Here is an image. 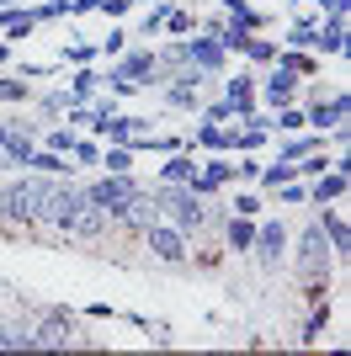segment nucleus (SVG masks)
<instances>
[{
    "mask_svg": "<svg viewBox=\"0 0 351 356\" xmlns=\"http://www.w3.org/2000/svg\"><path fill=\"white\" fill-rule=\"evenodd\" d=\"M64 90H70V106L96 102V96H102V70H96V64H75L70 80H64Z\"/></svg>",
    "mask_w": 351,
    "mask_h": 356,
    "instance_id": "21",
    "label": "nucleus"
},
{
    "mask_svg": "<svg viewBox=\"0 0 351 356\" xmlns=\"http://www.w3.org/2000/svg\"><path fill=\"white\" fill-rule=\"evenodd\" d=\"M32 32H38V16H32V6H0V38H6V43H27Z\"/></svg>",
    "mask_w": 351,
    "mask_h": 356,
    "instance_id": "18",
    "label": "nucleus"
},
{
    "mask_svg": "<svg viewBox=\"0 0 351 356\" xmlns=\"http://www.w3.org/2000/svg\"><path fill=\"white\" fill-rule=\"evenodd\" d=\"M6 64H11V43H6V38H0V70H6Z\"/></svg>",
    "mask_w": 351,
    "mask_h": 356,
    "instance_id": "43",
    "label": "nucleus"
},
{
    "mask_svg": "<svg viewBox=\"0 0 351 356\" xmlns=\"http://www.w3.org/2000/svg\"><path fill=\"white\" fill-rule=\"evenodd\" d=\"M112 234V218H107L102 208H91L86 202V213L70 223V234H64V245H102V239Z\"/></svg>",
    "mask_w": 351,
    "mask_h": 356,
    "instance_id": "16",
    "label": "nucleus"
},
{
    "mask_svg": "<svg viewBox=\"0 0 351 356\" xmlns=\"http://www.w3.org/2000/svg\"><path fill=\"white\" fill-rule=\"evenodd\" d=\"M346 16H351V11H341V6H336V11H325L320 22H314L309 54H320V59L330 54V59H341V54H346Z\"/></svg>",
    "mask_w": 351,
    "mask_h": 356,
    "instance_id": "13",
    "label": "nucleus"
},
{
    "mask_svg": "<svg viewBox=\"0 0 351 356\" xmlns=\"http://www.w3.org/2000/svg\"><path fill=\"white\" fill-rule=\"evenodd\" d=\"M139 245H144V255L155 261V266H165V271H187V266H192V245H197V239L181 234L171 218H155L144 234H139Z\"/></svg>",
    "mask_w": 351,
    "mask_h": 356,
    "instance_id": "7",
    "label": "nucleus"
},
{
    "mask_svg": "<svg viewBox=\"0 0 351 356\" xmlns=\"http://www.w3.org/2000/svg\"><path fill=\"white\" fill-rule=\"evenodd\" d=\"M229 213H240V218H261V213H266V197L250 192V186H229Z\"/></svg>",
    "mask_w": 351,
    "mask_h": 356,
    "instance_id": "32",
    "label": "nucleus"
},
{
    "mask_svg": "<svg viewBox=\"0 0 351 356\" xmlns=\"http://www.w3.org/2000/svg\"><path fill=\"white\" fill-rule=\"evenodd\" d=\"M96 11H102L107 22H123V16L133 11V0H96Z\"/></svg>",
    "mask_w": 351,
    "mask_h": 356,
    "instance_id": "41",
    "label": "nucleus"
},
{
    "mask_svg": "<svg viewBox=\"0 0 351 356\" xmlns=\"http://www.w3.org/2000/svg\"><path fill=\"white\" fill-rule=\"evenodd\" d=\"M155 186V202H160V218H171L181 234H219V223H224V208H219V197L208 202V197H197L192 186H176V181H149Z\"/></svg>",
    "mask_w": 351,
    "mask_h": 356,
    "instance_id": "2",
    "label": "nucleus"
},
{
    "mask_svg": "<svg viewBox=\"0 0 351 356\" xmlns=\"http://www.w3.org/2000/svg\"><path fill=\"white\" fill-rule=\"evenodd\" d=\"M176 54H181V64H192V70L208 74V80H219V74L229 70V54H224V43H219V38H203V32L176 38Z\"/></svg>",
    "mask_w": 351,
    "mask_h": 356,
    "instance_id": "10",
    "label": "nucleus"
},
{
    "mask_svg": "<svg viewBox=\"0 0 351 356\" xmlns=\"http://www.w3.org/2000/svg\"><path fill=\"white\" fill-rule=\"evenodd\" d=\"M86 213V192H80V181L75 176H54L48 181V197H43V234L64 245L70 234V223Z\"/></svg>",
    "mask_w": 351,
    "mask_h": 356,
    "instance_id": "5",
    "label": "nucleus"
},
{
    "mask_svg": "<svg viewBox=\"0 0 351 356\" xmlns=\"http://www.w3.org/2000/svg\"><path fill=\"white\" fill-rule=\"evenodd\" d=\"M208 86H213V80H208V74H197L192 70V64H176L171 74H160V102L171 106V112H197V106L208 102Z\"/></svg>",
    "mask_w": 351,
    "mask_h": 356,
    "instance_id": "9",
    "label": "nucleus"
},
{
    "mask_svg": "<svg viewBox=\"0 0 351 356\" xmlns=\"http://www.w3.org/2000/svg\"><path fill=\"white\" fill-rule=\"evenodd\" d=\"M165 16H171V0H149L144 16H139V32H133V38H160Z\"/></svg>",
    "mask_w": 351,
    "mask_h": 356,
    "instance_id": "33",
    "label": "nucleus"
},
{
    "mask_svg": "<svg viewBox=\"0 0 351 356\" xmlns=\"http://www.w3.org/2000/svg\"><path fill=\"white\" fill-rule=\"evenodd\" d=\"M70 165H75V170H96V165H102V138H96V134H75Z\"/></svg>",
    "mask_w": 351,
    "mask_h": 356,
    "instance_id": "28",
    "label": "nucleus"
},
{
    "mask_svg": "<svg viewBox=\"0 0 351 356\" xmlns=\"http://www.w3.org/2000/svg\"><path fill=\"white\" fill-rule=\"evenodd\" d=\"M272 64H282V70H292V74H298V80H314V74L325 70V59H320V54H309V48H288V43L277 48V59H272Z\"/></svg>",
    "mask_w": 351,
    "mask_h": 356,
    "instance_id": "24",
    "label": "nucleus"
},
{
    "mask_svg": "<svg viewBox=\"0 0 351 356\" xmlns=\"http://www.w3.org/2000/svg\"><path fill=\"white\" fill-rule=\"evenodd\" d=\"M187 149H197V154H229V128L197 118V128L187 134Z\"/></svg>",
    "mask_w": 351,
    "mask_h": 356,
    "instance_id": "20",
    "label": "nucleus"
},
{
    "mask_svg": "<svg viewBox=\"0 0 351 356\" xmlns=\"http://www.w3.org/2000/svg\"><path fill=\"white\" fill-rule=\"evenodd\" d=\"M75 64H96V43H86L80 32H70V43L58 48V70H75Z\"/></svg>",
    "mask_w": 351,
    "mask_h": 356,
    "instance_id": "31",
    "label": "nucleus"
},
{
    "mask_svg": "<svg viewBox=\"0 0 351 356\" xmlns=\"http://www.w3.org/2000/svg\"><path fill=\"white\" fill-rule=\"evenodd\" d=\"M160 218V202H155V186H144V192H133L128 197V208L112 218V234H128V239H139L149 229V223Z\"/></svg>",
    "mask_w": 351,
    "mask_h": 356,
    "instance_id": "12",
    "label": "nucleus"
},
{
    "mask_svg": "<svg viewBox=\"0 0 351 356\" xmlns=\"http://www.w3.org/2000/svg\"><path fill=\"white\" fill-rule=\"evenodd\" d=\"M48 181L38 170H16L11 181H0V239H32L43 234V197Z\"/></svg>",
    "mask_w": 351,
    "mask_h": 356,
    "instance_id": "1",
    "label": "nucleus"
},
{
    "mask_svg": "<svg viewBox=\"0 0 351 356\" xmlns=\"http://www.w3.org/2000/svg\"><path fill=\"white\" fill-rule=\"evenodd\" d=\"M314 218H320V229H325V239H330L336 261L346 266V261H351V223H346V213H341V202H325V208H314Z\"/></svg>",
    "mask_w": 351,
    "mask_h": 356,
    "instance_id": "15",
    "label": "nucleus"
},
{
    "mask_svg": "<svg viewBox=\"0 0 351 356\" xmlns=\"http://www.w3.org/2000/svg\"><path fill=\"white\" fill-rule=\"evenodd\" d=\"M261 176V154H234V186H256Z\"/></svg>",
    "mask_w": 351,
    "mask_h": 356,
    "instance_id": "38",
    "label": "nucleus"
},
{
    "mask_svg": "<svg viewBox=\"0 0 351 356\" xmlns=\"http://www.w3.org/2000/svg\"><path fill=\"white\" fill-rule=\"evenodd\" d=\"M192 176H197V149H176L155 170V181H176V186H192Z\"/></svg>",
    "mask_w": 351,
    "mask_h": 356,
    "instance_id": "22",
    "label": "nucleus"
},
{
    "mask_svg": "<svg viewBox=\"0 0 351 356\" xmlns=\"http://www.w3.org/2000/svg\"><path fill=\"white\" fill-rule=\"evenodd\" d=\"M229 128V154H261L266 149V128H256V122H224Z\"/></svg>",
    "mask_w": 351,
    "mask_h": 356,
    "instance_id": "23",
    "label": "nucleus"
},
{
    "mask_svg": "<svg viewBox=\"0 0 351 356\" xmlns=\"http://www.w3.org/2000/svg\"><path fill=\"white\" fill-rule=\"evenodd\" d=\"M160 86V59H155V43H139V48H123L117 59H107L102 70V90L107 96H139V90H155Z\"/></svg>",
    "mask_w": 351,
    "mask_h": 356,
    "instance_id": "3",
    "label": "nucleus"
},
{
    "mask_svg": "<svg viewBox=\"0 0 351 356\" xmlns=\"http://www.w3.org/2000/svg\"><path fill=\"white\" fill-rule=\"evenodd\" d=\"M197 32V11H187V6H171V16H165L160 38H192Z\"/></svg>",
    "mask_w": 351,
    "mask_h": 356,
    "instance_id": "34",
    "label": "nucleus"
},
{
    "mask_svg": "<svg viewBox=\"0 0 351 356\" xmlns=\"http://www.w3.org/2000/svg\"><path fill=\"white\" fill-rule=\"evenodd\" d=\"M149 181L139 176V170H96L91 181H80V192H86L91 208H102L107 218H117V213L128 208V197L133 192H144Z\"/></svg>",
    "mask_w": 351,
    "mask_h": 356,
    "instance_id": "6",
    "label": "nucleus"
},
{
    "mask_svg": "<svg viewBox=\"0 0 351 356\" xmlns=\"http://www.w3.org/2000/svg\"><path fill=\"white\" fill-rule=\"evenodd\" d=\"M0 351H32V319H0Z\"/></svg>",
    "mask_w": 351,
    "mask_h": 356,
    "instance_id": "30",
    "label": "nucleus"
},
{
    "mask_svg": "<svg viewBox=\"0 0 351 356\" xmlns=\"http://www.w3.org/2000/svg\"><path fill=\"white\" fill-rule=\"evenodd\" d=\"M32 16H38V27H43V22H70V0H38Z\"/></svg>",
    "mask_w": 351,
    "mask_h": 356,
    "instance_id": "39",
    "label": "nucleus"
},
{
    "mask_svg": "<svg viewBox=\"0 0 351 356\" xmlns=\"http://www.w3.org/2000/svg\"><path fill=\"white\" fill-rule=\"evenodd\" d=\"M219 239H224V255H250V239H256V218H240V213L224 208Z\"/></svg>",
    "mask_w": 351,
    "mask_h": 356,
    "instance_id": "17",
    "label": "nucleus"
},
{
    "mask_svg": "<svg viewBox=\"0 0 351 356\" xmlns=\"http://www.w3.org/2000/svg\"><path fill=\"white\" fill-rule=\"evenodd\" d=\"M272 202L266 208H309V186L304 181H288V186H277V192H266Z\"/></svg>",
    "mask_w": 351,
    "mask_h": 356,
    "instance_id": "36",
    "label": "nucleus"
},
{
    "mask_svg": "<svg viewBox=\"0 0 351 356\" xmlns=\"http://www.w3.org/2000/svg\"><path fill=\"white\" fill-rule=\"evenodd\" d=\"M0 6H11V0H0Z\"/></svg>",
    "mask_w": 351,
    "mask_h": 356,
    "instance_id": "44",
    "label": "nucleus"
},
{
    "mask_svg": "<svg viewBox=\"0 0 351 356\" xmlns=\"http://www.w3.org/2000/svg\"><path fill=\"white\" fill-rule=\"evenodd\" d=\"M346 118H351V90H346V86L320 90V96L304 106V122L314 128V134H330V128H336V122H346Z\"/></svg>",
    "mask_w": 351,
    "mask_h": 356,
    "instance_id": "11",
    "label": "nucleus"
},
{
    "mask_svg": "<svg viewBox=\"0 0 351 356\" xmlns=\"http://www.w3.org/2000/svg\"><path fill=\"white\" fill-rule=\"evenodd\" d=\"M330 298H320V303H309V319L298 325V346H320L325 341V330H330Z\"/></svg>",
    "mask_w": 351,
    "mask_h": 356,
    "instance_id": "25",
    "label": "nucleus"
},
{
    "mask_svg": "<svg viewBox=\"0 0 351 356\" xmlns=\"http://www.w3.org/2000/svg\"><path fill=\"white\" fill-rule=\"evenodd\" d=\"M32 102V80H22V74L6 64L0 70V106H27Z\"/></svg>",
    "mask_w": 351,
    "mask_h": 356,
    "instance_id": "27",
    "label": "nucleus"
},
{
    "mask_svg": "<svg viewBox=\"0 0 351 356\" xmlns=\"http://www.w3.org/2000/svg\"><path fill=\"white\" fill-rule=\"evenodd\" d=\"M309 208H325V202H346L351 192V170H341V165H330V170H320V176H309Z\"/></svg>",
    "mask_w": 351,
    "mask_h": 356,
    "instance_id": "14",
    "label": "nucleus"
},
{
    "mask_svg": "<svg viewBox=\"0 0 351 356\" xmlns=\"http://www.w3.org/2000/svg\"><path fill=\"white\" fill-rule=\"evenodd\" d=\"M64 112H70V90H64V86L32 90V122H38V128H48V122H64Z\"/></svg>",
    "mask_w": 351,
    "mask_h": 356,
    "instance_id": "19",
    "label": "nucleus"
},
{
    "mask_svg": "<svg viewBox=\"0 0 351 356\" xmlns=\"http://www.w3.org/2000/svg\"><path fill=\"white\" fill-rule=\"evenodd\" d=\"M192 266L219 271V266H224V245H208V250H197V245H192Z\"/></svg>",
    "mask_w": 351,
    "mask_h": 356,
    "instance_id": "40",
    "label": "nucleus"
},
{
    "mask_svg": "<svg viewBox=\"0 0 351 356\" xmlns=\"http://www.w3.org/2000/svg\"><path fill=\"white\" fill-rule=\"evenodd\" d=\"M27 170H38V176H75V165H70V154H54V149H32V160H27Z\"/></svg>",
    "mask_w": 351,
    "mask_h": 356,
    "instance_id": "29",
    "label": "nucleus"
},
{
    "mask_svg": "<svg viewBox=\"0 0 351 356\" xmlns=\"http://www.w3.org/2000/svg\"><path fill=\"white\" fill-rule=\"evenodd\" d=\"M277 38H266V32H250V38H245V48H240V59H245L250 64V70H266V64H272V59H277Z\"/></svg>",
    "mask_w": 351,
    "mask_h": 356,
    "instance_id": "26",
    "label": "nucleus"
},
{
    "mask_svg": "<svg viewBox=\"0 0 351 356\" xmlns=\"http://www.w3.org/2000/svg\"><path fill=\"white\" fill-rule=\"evenodd\" d=\"M86 319H123V309H112V303H91Z\"/></svg>",
    "mask_w": 351,
    "mask_h": 356,
    "instance_id": "42",
    "label": "nucleus"
},
{
    "mask_svg": "<svg viewBox=\"0 0 351 356\" xmlns=\"http://www.w3.org/2000/svg\"><path fill=\"white\" fill-rule=\"evenodd\" d=\"M128 43H133V32H128V27H117V22H112V32H107L102 43H96V64H102V59H117V54H123Z\"/></svg>",
    "mask_w": 351,
    "mask_h": 356,
    "instance_id": "37",
    "label": "nucleus"
},
{
    "mask_svg": "<svg viewBox=\"0 0 351 356\" xmlns=\"http://www.w3.org/2000/svg\"><path fill=\"white\" fill-rule=\"evenodd\" d=\"M250 261H256L266 277H282V271H288V223H282L277 213H261V218H256Z\"/></svg>",
    "mask_w": 351,
    "mask_h": 356,
    "instance_id": "8",
    "label": "nucleus"
},
{
    "mask_svg": "<svg viewBox=\"0 0 351 356\" xmlns=\"http://www.w3.org/2000/svg\"><path fill=\"white\" fill-rule=\"evenodd\" d=\"M70 346H86L80 314L64 309V303H43L32 314V351H70Z\"/></svg>",
    "mask_w": 351,
    "mask_h": 356,
    "instance_id": "4",
    "label": "nucleus"
},
{
    "mask_svg": "<svg viewBox=\"0 0 351 356\" xmlns=\"http://www.w3.org/2000/svg\"><path fill=\"white\" fill-rule=\"evenodd\" d=\"M133 165H139L133 144H102V165L96 170H133Z\"/></svg>",
    "mask_w": 351,
    "mask_h": 356,
    "instance_id": "35",
    "label": "nucleus"
}]
</instances>
